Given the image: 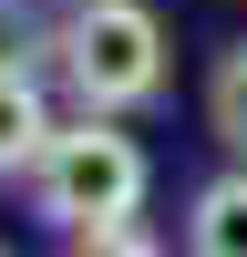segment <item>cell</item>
I'll list each match as a JSON object with an SVG mask.
<instances>
[{"label":"cell","instance_id":"obj_5","mask_svg":"<svg viewBox=\"0 0 247 257\" xmlns=\"http://www.w3.org/2000/svg\"><path fill=\"white\" fill-rule=\"evenodd\" d=\"M206 134L247 165V41H237V52H216V72H206Z\"/></svg>","mask_w":247,"mask_h":257},{"label":"cell","instance_id":"obj_6","mask_svg":"<svg viewBox=\"0 0 247 257\" xmlns=\"http://www.w3.org/2000/svg\"><path fill=\"white\" fill-rule=\"evenodd\" d=\"M62 257H165V247L144 237V226H93V237H72Z\"/></svg>","mask_w":247,"mask_h":257},{"label":"cell","instance_id":"obj_3","mask_svg":"<svg viewBox=\"0 0 247 257\" xmlns=\"http://www.w3.org/2000/svg\"><path fill=\"white\" fill-rule=\"evenodd\" d=\"M52 134H62V123H52L41 72H31V62H0V175H31Z\"/></svg>","mask_w":247,"mask_h":257},{"label":"cell","instance_id":"obj_4","mask_svg":"<svg viewBox=\"0 0 247 257\" xmlns=\"http://www.w3.org/2000/svg\"><path fill=\"white\" fill-rule=\"evenodd\" d=\"M185 257H247V165H226V175L196 185V206H185Z\"/></svg>","mask_w":247,"mask_h":257},{"label":"cell","instance_id":"obj_2","mask_svg":"<svg viewBox=\"0 0 247 257\" xmlns=\"http://www.w3.org/2000/svg\"><path fill=\"white\" fill-rule=\"evenodd\" d=\"M52 72L72 82L82 113H134L165 93V21L144 0H82L52 31Z\"/></svg>","mask_w":247,"mask_h":257},{"label":"cell","instance_id":"obj_1","mask_svg":"<svg viewBox=\"0 0 247 257\" xmlns=\"http://www.w3.org/2000/svg\"><path fill=\"white\" fill-rule=\"evenodd\" d=\"M144 185H155V165H144V144L124 134L113 113H72L52 144H41V165H31V206L62 226V237L134 226L144 216Z\"/></svg>","mask_w":247,"mask_h":257},{"label":"cell","instance_id":"obj_7","mask_svg":"<svg viewBox=\"0 0 247 257\" xmlns=\"http://www.w3.org/2000/svg\"><path fill=\"white\" fill-rule=\"evenodd\" d=\"M11 41H21V0H0V62H11Z\"/></svg>","mask_w":247,"mask_h":257},{"label":"cell","instance_id":"obj_8","mask_svg":"<svg viewBox=\"0 0 247 257\" xmlns=\"http://www.w3.org/2000/svg\"><path fill=\"white\" fill-rule=\"evenodd\" d=\"M0 257H11V247H0Z\"/></svg>","mask_w":247,"mask_h":257}]
</instances>
